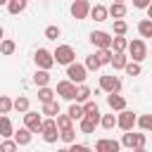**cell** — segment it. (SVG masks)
<instances>
[{
    "label": "cell",
    "instance_id": "obj_1",
    "mask_svg": "<svg viewBox=\"0 0 152 152\" xmlns=\"http://www.w3.org/2000/svg\"><path fill=\"white\" fill-rule=\"evenodd\" d=\"M52 57H55V64H74V59H76V52H74V48L71 45H57V50L52 52Z\"/></svg>",
    "mask_w": 152,
    "mask_h": 152
},
{
    "label": "cell",
    "instance_id": "obj_49",
    "mask_svg": "<svg viewBox=\"0 0 152 152\" xmlns=\"http://www.w3.org/2000/svg\"><path fill=\"white\" fill-rule=\"evenodd\" d=\"M7 2H10V0H0V5H7Z\"/></svg>",
    "mask_w": 152,
    "mask_h": 152
},
{
    "label": "cell",
    "instance_id": "obj_5",
    "mask_svg": "<svg viewBox=\"0 0 152 152\" xmlns=\"http://www.w3.org/2000/svg\"><path fill=\"white\" fill-rule=\"evenodd\" d=\"M145 133H133V131H126L124 138H121V145L128 147V150H135V147H145Z\"/></svg>",
    "mask_w": 152,
    "mask_h": 152
},
{
    "label": "cell",
    "instance_id": "obj_7",
    "mask_svg": "<svg viewBox=\"0 0 152 152\" xmlns=\"http://www.w3.org/2000/svg\"><path fill=\"white\" fill-rule=\"evenodd\" d=\"M40 133H43V140H45V142H57V138H59L57 121H55V119H45V121H43Z\"/></svg>",
    "mask_w": 152,
    "mask_h": 152
},
{
    "label": "cell",
    "instance_id": "obj_21",
    "mask_svg": "<svg viewBox=\"0 0 152 152\" xmlns=\"http://www.w3.org/2000/svg\"><path fill=\"white\" fill-rule=\"evenodd\" d=\"M10 135H14L12 121H10V116H0V138H10Z\"/></svg>",
    "mask_w": 152,
    "mask_h": 152
},
{
    "label": "cell",
    "instance_id": "obj_44",
    "mask_svg": "<svg viewBox=\"0 0 152 152\" xmlns=\"http://www.w3.org/2000/svg\"><path fill=\"white\" fill-rule=\"evenodd\" d=\"M150 2H152V0H133V5H135V7H140V10H142V7L147 10V7H150Z\"/></svg>",
    "mask_w": 152,
    "mask_h": 152
},
{
    "label": "cell",
    "instance_id": "obj_8",
    "mask_svg": "<svg viewBox=\"0 0 152 152\" xmlns=\"http://www.w3.org/2000/svg\"><path fill=\"white\" fill-rule=\"evenodd\" d=\"M135 124H138V116H135L131 109H124V112L116 116V126H119L124 133H126V131H133V126H135Z\"/></svg>",
    "mask_w": 152,
    "mask_h": 152
},
{
    "label": "cell",
    "instance_id": "obj_45",
    "mask_svg": "<svg viewBox=\"0 0 152 152\" xmlns=\"http://www.w3.org/2000/svg\"><path fill=\"white\" fill-rule=\"evenodd\" d=\"M147 19H152V2H150V7H147Z\"/></svg>",
    "mask_w": 152,
    "mask_h": 152
},
{
    "label": "cell",
    "instance_id": "obj_14",
    "mask_svg": "<svg viewBox=\"0 0 152 152\" xmlns=\"http://www.w3.org/2000/svg\"><path fill=\"white\" fill-rule=\"evenodd\" d=\"M83 112H86V116H88V119H93L95 124H100V119H102V116H100V107H97V102L88 100V102L83 104Z\"/></svg>",
    "mask_w": 152,
    "mask_h": 152
},
{
    "label": "cell",
    "instance_id": "obj_43",
    "mask_svg": "<svg viewBox=\"0 0 152 152\" xmlns=\"http://www.w3.org/2000/svg\"><path fill=\"white\" fill-rule=\"evenodd\" d=\"M69 150H71V152H93V150H90L88 145H81V142H74V145H71Z\"/></svg>",
    "mask_w": 152,
    "mask_h": 152
},
{
    "label": "cell",
    "instance_id": "obj_30",
    "mask_svg": "<svg viewBox=\"0 0 152 152\" xmlns=\"http://www.w3.org/2000/svg\"><path fill=\"white\" fill-rule=\"evenodd\" d=\"M112 50H114V52H124V50H128V40H126L124 36H116V38L112 40Z\"/></svg>",
    "mask_w": 152,
    "mask_h": 152
},
{
    "label": "cell",
    "instance_id": "obj_32",
    "mask_svg": "<svg viewBox=\"0 0 152 152\" xmlns=\"http://www.w3.org/2000/svg\"><path fill=\"white\" fill-rule=\"evenodd\" d=\"M59 140L66 142V145H74V142H76V131H74V128H69V131H59Z\"/></svg>",
    "mask_w": 152,
    "mask_h": 152
},
{
    "label": "cell",
    "instance_id": "obj_33",
    "mask_svg": "<svg viewBox=\"0 0 152 152\" xmlns=\"http://www.w3.org/2000/svg\"><path fill=\"white\" fill-rule=\"evenodd\" d=\"M14 109H17V112H21V114H26V112H28V97L19 95V97L14 100Z\"/></svg>",
    "mask_w": 152,
    "mask_h": 152
},
{
    "label": "cell",
    "instance_id": "obj_38",
    "mask_svg": "<svg viewBox=\"0 0 152 152\" xmlns=\"http://www.w3.org/2000/svg\"><path fill=\"white\" fill-rule=\"evenodd\" d=\"M100 66H102V64L97 62V57H95V55H88V57H86V69H88V71H97Z\"/></svg>",
    "mask_w": 152,
    "mask_h": 152
},
{
    "label": "cell",
    "instance_id": "obj_24",
    "mask_svg": "<svg viewBox=\"0 0 152 152\" xmlns=\"http://www.w3.org/2000/svg\"><path fill=\"white\" fill-rule=\"evenodd\" d=\"M76 102H88L90 100V88L86 86V83H81L78 88H76V97H74Z\"/></svg>",
    "mask_w": 152,
    "mask_h": 152
},
{
    "label": "cell",
    "instance_id": "obj_48",
    "mask_svg": "<svg viewBox=\"0 0 152 152\" xmlns=\"http://www.w3.org/2000/svg\"><path fill=\"white\" fill-rule=\"evenodd\" d=\"M57 152H71V150H66V147H62V150H57Z\"/></svg>",
    "mask_w": 152,
    "mask_h": 152
},
{
    "label": "cell",
    "instance_id": "obj_36",
    "mask_svg": "<svg viewBox=\"0 0 152 152\" xmlns=\"http://www.w3.org/2000/svg\"><path fill=\"white\" fill-rule=\"evenodd\" d=\"M17 147H19V145L14 142V138H12V140L5 138V140L0 142V152H17Z\"/></svg>",
    "mask_w": 152,
    "mask_h": 152
},
{
    "label": "cell",
    "instance_id": "obj_10",
    "mask_svg": "<svg viewBox=\"0 0 152 152\" xmlns=\"http://www.w3.org/2000/svg\"><path fill=\"white\" fill-rule=\"evenodd\" d=\"M112 36L109 33H104V31H93L90 33V43L97 48V50H107V48H112Z\"/></svg>",
    "mask_w": 152,
    "mask_h": 152
},
{
    "label": "cell",
    "instance_id": "obj_15",
    "mask_svg": "<svg viewBox=\"0 0 152 152\" xmlns=\"http://www.w3.org/2000/svg\"><path fill=\"white\" fill-rule=\"evenodd\" d=\"M107 104H109L112 109H116V112H124V109H126V100H124L119 93H112V95H107Z\"/></svg>",
    "mask_w": 152,
    "mask_h": 152
},
{
    "label": "cell",
    "instance_id": "obj_4",
    "mask_svg": "<svg viewBox=\"0 0 152 152\" xmlns=\"http://www.w3.org/2000/svg\"><path fill=\"white\" fill-rule=\"evenodd\" d=\"M100 90L112 95V93H119L121 90V78H116L114 74H107V76H100Z\"/></svg>",
    "mask_w": 152,
    "mask_h": 152
},
{
    "label": "cell",
    "instance_id": "obj_31",
    "mask_svg": "<svg viewBox=\"0 0 152 152\" xmlns=\"http://www.w3.org/2000/svg\"><path fill=\"white\" fill-rule=\"evenodd\" d=\"M17 50V45H14V40H10V38H5L2 43H0V55H5V57H10L12 52Z\"/></svg>",
    "mask_w": 152,
    "mask_h": 152
},
{
    "label": "cell",
    "instance_id": "obj_29",
    "mask_svg": "<svg viewBox=\"0 0 152 152\" xmlns=\"http://www.w3.org/2000/svg\"><path fill=\"white\" fill-rule=\"evenodd\" d=\"M55 95H57V93H55V90H50L48 86H45V88H38V100H40L43 104H45V102H52V100H55Z\"/></svg>",
    "mask_w": 152,
    "mask_h": 152
},
{
    "label": "cell",
    "instance_id": "obj_18",
    "mask_svg": "<svg viewBox=\"0 0 152 152\" xmlns=\"http://www.w3.org/2000/svg\"><path fill=\"white\" fill-rule=\"evenodd\" d=\"M90 17H93L95 21H104V19L109 17V10H107L104 5H95V7H90Z\"/></svg>",
    "mask_w": 152,
    "mask_h": 152
},
{
    "label": "cell",
    "instance_id": "obj_25",
    "mask_svg": "<svg viewBox=\"0 0 152 152\" xmlns=\"http://www.w3.org/2000/svg\"><path fill=\"white\" fill-rule=\"evenodd\" d=\"M55 121H57V128H59V131H69V128H74V126H71L74 119H71L69 114H57Z\"/></svg>",
    "mask_w": 152,
    "mask_h": 152
},
{
    "label": "cell",
    "instance_id": "obj_46",
    "mask_svg": "<svg viewBox=\"0 0 152 152\" xmlns=\"http://www.w3.org/2000/svg\"><path fill=\"white\" fill-rule=\"evenodd\" d=\"M131 152H147L145 147H135V150H131Z\"/></svg>",
    "mask_w": 152,
    "mask_h": 152
},
{
    "label": "cell",
    "instance_id": "obj_22",
    "mask_svg": "<svg viewBox=\"0 0 152 152\" xmlns=\"http://www.w3.org/2000/svg\"><path fill=\"white\" fill-rule=\"evenodd\" d=\"M26 5H28V0H10L7 2V12L10 14H19V12L26 10Z\"/></svg>",
    "mask_w": 152,
    "mask_h": 152
},
{
    "label": "cell",
    "instance_id": "obj_11",
    "mask_svg": "<svg viewBox=\"0 0 152 152\" xmlns=\"http://www.w3.org/2000/svg\"><path fill=\"white\" fill-rule=\"evenodd\" d=\"M90 14V2L88 0H74L71 2V17L74 19H86Z\"/></svg>",
    "mask_w": 152,
    "mask_h": 152
},
{
    "label": "cell",
    "instance_id": "obj_27",
    "mask_svg": "<svg viewBox=\"0 0 152 152\" xmlns=\"http://www.w3.org/2000/svg\"><path fill=\"white\" fill-rule=\"evenodd\" d=\"M95 57H97V62H100V64H112L114 52H112V48H107V50H97V52H95Z\"/></svg>",
    "mask_w": 152,
    "mask_h": 152
},
{
    "label": "cell",
    "instance_id": "obj_12",
    "mask_svg": "<svg viewBox=\"0 0 152 152\" xmlns=\"http://www.w3.org/2000/svg\"><path fill=\"white\" fill-rule=\"evenodd\" d=\"M119 150H121V142L114 138H100L95 142V152H119Z\"/></svg>",
    "mask_w": 152,
    "mask_h": 152
},
{
    "label": "cell",
    "instance_id": "obj_28",
    "mask_svg": "<svg viewBox=\"0 0 152 152\" xmlns=\"http://www.w3.org/2000/svg\"><path fill=\"white\" fill-rule=\"evenodd\" d=\"M126 64H128V57H126L124 52H114V57H112V66H114V69H126Z\"/></svg>",
    "mask_w": 152,
    "mask_h": 152
},
{
    "label": "cell",
    "instance_id": "obj_35",
    "mask_svg": "<svg viewBox=\"0 0 152 152\" xmlns=\"http://www.w3.org/2000/svg\"><path fill=\"white\" fill-rule=\"evenodd\" d=\"M100 126H102V128H107V131H109V128H114V126H116V116H114V114H104V116L100 119Z\"/></svg>",
    "mask_w": 152,
    "mask_h": 152
},
{
    "label": "cell",
    "instance_id": "obj_41",
    "mask_svg": "<svg viewBox=\"0 0 152 152\" xmlns=\"http://www.w3.org/2000/svg\"><path fill=\"white\" fill-rule=\"evenodd\" d=\"M124 71H126L128 76H140V71H142V69H140V64H138V62H128Z\"/></svg>",
    "mask_w": 152,
    "mask_h": 152
},
{
    "label": "cell",
    "instance_id": "obj_17",
    "mask_svg": "<svg viewBox=\"0 0 152 152\" xmlns=\"http://www.w3.org/2000/svg\"><path fill=\"white\" fill-rule=\"evenodd\" d=\"M107 10H109V17H112L114 21L126 17V5H124V2H112V7H107Z\"/></svg>",
    "mask_w": 152,
    "mask_h": 152
},
{
    "label": "cell",
    "instance_id": "obj_47",
    "mask_svg": "<svg viewBox=\"0 0 152 152\" xmlns=\"http://www.w3.org/2000/svg\"><path fill=\"white\" fill-rule=\"evenodd\" d=\"M2 36H5V31H2V26H0V43H2V40H5V38H2Z\"/></svg>",
    "mask_w": 152,
    "mask_h": 152
},
{
    "label": "cell",
    "instance_id": "obj_51",
    "mask_svg": "<svg viewBox=\"0 0 152 152\" xmlns=\"http://www.w3.org/2000/svg\"><path fill=\"white\" fill-rule=\"evenodd\" d=\"M43 2H48V0H43Z\"/></svg>",
    "mask_w": 152,
    "mask_h": 152
},
{
    "label": "cell",
    "instance_id": "obj_34",
    "mask_svg": "<svg viewBox=\"0 0 152 152\" xmlns=\"http://www.w3.org/2000/svg\"><path fill=\"white\" fill-rule=\"evenodd\" d=\"M69 116H71V119H78V121H81V119L86 116V112H83V107H81V104L76 102V104H71V107H69Z\"/></svg>",
    "mask_w": 152,
    "mask_h": 152
},
{
    "label": "cell",
    "instance_id": "obj_37",
    "mask_svg": "<svg viewBox=\"0 0 152 152\" xmlns=\"http://www.w3.org/2000/svg\"><path fill=\"white\" fill-rule=\"evenodd\" d=\"M138 126H140L142 131H152V114H142V116H138Z\"/></svg>",
    "mask_w": 152,
    "mask_h": 152
},
{
    "label": "cell",
    "instance_id": "obj_42",
    "mask_svg": "<svg viewBox=\"0 0 152 152\" xmlns=\"http://www.w3.org/2000/svg\"><path fill=\"white\" fill-rule=\"evenodd\" d=\"M126 28H128V26H126V21H124V19H116V21H114V33H116V36H124V33H126Z\"/></svg>",
    "mask_w": 152,
    "mask_h": 152
},
{
    "label": "cell",
    "instance_id": "obj_50",
    "mask_svg": "<svg viewBox=\"0 0 152 152\" xmlns=\"http://www.w3.org/2000/svg\"><path fill=\"white\" fill-rule=\"evenodd\" d=\"M114 2H124V0H114Z\"/></svg>",
    "mask_w": 152,
    "mask_h": 152
},
{
    "label": "cell",
    "instance_id": "obj_39",
    "mask_svg": "<svg viewBox=\"0 0 152 152\" xmlns=\"http://www.w3.org/2000/svg\"><path fill=\"white\" fill-rule=\"evenodd\" d=\"M95 126H97V124H95L93 119H88V116H83V119H81V131H83V133H93V131H95Z\"/></svg>",
    "mask_w": 152,
    "mask_h": 152
},
{
    "label": "cell",
    "instance_id": "obj_16",
    "mask_svg": "<svg viewBox=\"0 0 152 152\" xmlns=\"http://www.w3.org/2000/svg\"><path fill=\"white\" fill-rule=\"evenodd\" d=\"M40 114H45L48 119H57V114H59V102H57V100L45 102V104H43V109H40Z\"/></svg>",
    "mask_w": 152,
    "mask_h": 152
},
{
    "label": "cell",
    "instance_id": "obj_13",
    "mask_svg": "<svg viewBox=\"0 0 152 152\" xmlns=\"http://www.w3.org/2000/svg\"><path fill=\"white\" fill-rule=\"evenodd\" d=\"M57 95L64 97V100H74L76 97V83H71L69 78L66 81H59L57 83Z\"/></svg>",
    "mask_w": 152,
    "mask_h": 152
},
{
    "label": "cell",
    "instance_id": "obj_3",
    "mask_svg": "<svg viewBox=\"0 0 152 152\" xmlns=\"http://www.w3.org/2000/svg\"><path fill=\"white\" fill-rule=\"evenodd\" d=\"M33 59H36L38 69L50 71V69L55 66V57H52V52H50V50H45V48H38V50H36V55H33Z\"/></svg>",
    "mask_w": 152,
    "mask_h": 152
},
{
    "label": "cell",
    "instance_id": "obj_9",
    "mask_svg": "<svg viewBox=\"0 0 152 152\" xmlns=\"http://www.w3.org/2000/svg\"><path fill=\"white\" fill-rule=\"evenodd\" d=\"M43 121H45V119H43L38 112H31V109H28V112L24 114V126H26L31 133H38V131L43 128Z\"/></svg>",
    "mask_w": 152,
    "mask_h": 152
},
{
    "label": "cell",
    "instance_id": "obj_6",
    "mask_svg": "<svg viewBox=\"0 0 152 152\" xmlns=\"http://www.w3.org/2000/svg\"><path fill=\"white\" fill-rule=\"evenodd\" d=\"M86 74H88L86 64H76V62H74V64L66 66V78H69L71 83H78V86H81V83L86 81Z\"/></svg>",
    "mask_w": 152,
    "mask_h": 152
},
{
    "label": "cell",
    "instance_id": "obj_26",
    "mask_svg": "<svg viewBox=\"0 0 152 152\" xmlns=\"http://www.w3.org/2000/svg\"><path fill=\"white\" fill-rule=\"evenodd\" d=\"M12 109H14V100H10L7 95H0V116L10 114Z\"/></svg>",
    "mask_w": 152,
    "mask_h": 152
},
{
    "label": "cell",
    "instance_id": "obj_20",
    "mask_svg": "<svg viewBox=\"0 0 152 152\" xmlns=\"http://www.w3.org/2000/svg\"><path fill=\"white\" fill-rule=\"evenodd\" d=\"M14 142L17 145H28L31 142V131L24 126V128H19V131H14Z\"/></svg>",
    "mask_w": 152,
    "mask_h": 152
},
{
    "label": "cell",
    "instance_id": "obj_40",
    "mask_svg": "<svg viewBox=\"0 0 152 152\" xmlns=\"http://www.w3.org/2000/svg\"><path fill=\"white\" fill-rule=\"evenodd\" d=\"M59 36H62L59 26H48V28H45V38H48V40H57Z\"/></svg>",
    "mask_w": 152,
    "mask_h": 152
},
{
    "label": "cell",
    "instance_id": "obj_23",
    "mask_svg": "<svg viewBox=\"0 0 152 152\" xmlns=\"http://www.w3.org/2000/svg\"><path fill=\"white\" fill-rule=\"evenodd\" d=\"M138 33H140L142 38H152V19L138 21Z\"/></svg>",
    "mask_w": 152,
    "mask_h": 152
},
{
    "label": "cell",
    "instance_id": "obj_2",
    "mask_svg": "<svg viewBox=\"0 0 152 152\" xmlns=\"http://www.w3.org/2000/svg\"><path fill=\"white\" fill-rule=\"evenodd\" d=\"M128 55H131V62H142L145 57H147V48H145V43L140 40V38H135V40H131L128 43Z\"/></svg>",
    "mask_w": 152,
    "mask_h": 152
},
{
    "label": "cell",
    "instance_id": "obj_19",
    "mask_svg": "<svg viewBox=\"0 0 152 152\" xmlns=\"http://www.w3.org/2000/svg\"><path fill=\"white\" fill-rule=\"evenodd\" d=\"M33 83H36L38 88H45V86L50 83V71H45V69H38V71L33 74Z\"/></svg>",
    "mask_w": 152,
    "mask_h": 152
}]
</instances>
